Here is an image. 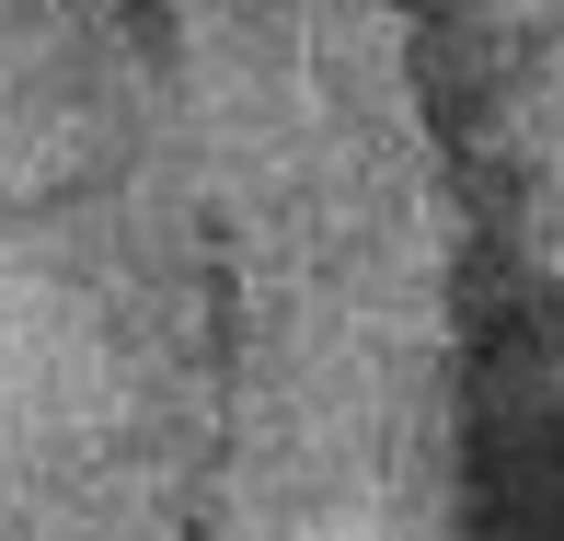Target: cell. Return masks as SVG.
<instances>
[{
    "label": "cell",
    "mask_w": 564,
    "mask_h": 541,
    "mask_svg": "<svg viewBox=\"0 0 564 541\" xmlns=\"http://www.w3.org/2000/svg\"><path fill=\"white\" fill-rule=\"evenodd\" d=\"M300 0H0V541H312Z\"/></svg>",
    "instance_id": "cell-1"
}]
</instances>
